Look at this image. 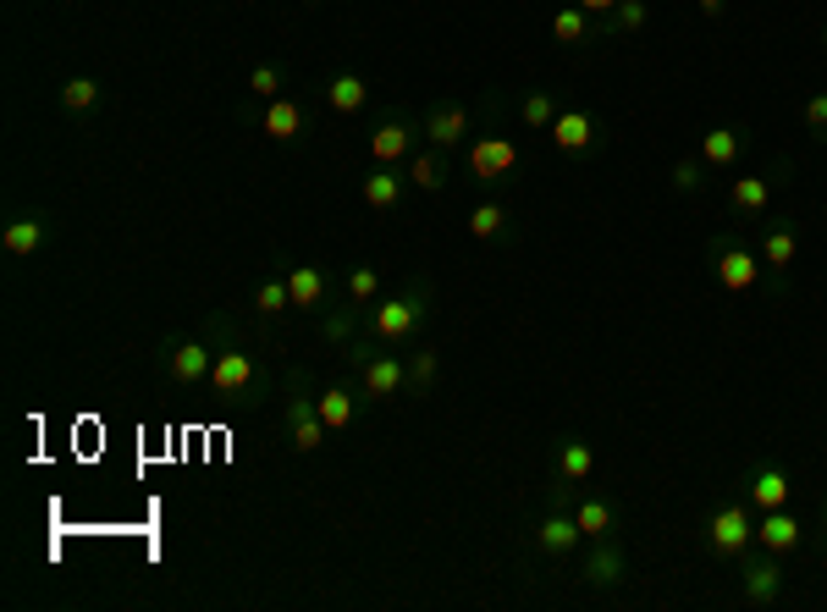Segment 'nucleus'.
Returning a JSON list of instances; mask_svg holds the SVG:
<instances>
[{
	"instance_id": "obj_30",
	"label": "nucleus",
	"mask_w": 827,
	"mask_h": 612,
	"mask_svg": "<svg viewBox=\"0 0 827 612\" xmlns=\"http://www.w3.org/2000/svg\"><path fill=\"white\" fill-rule=\"evenodd\" d=\"M794 254H800V238H794V227L783 221V227H767V238H761V265H772V270H789L794 265Z\"/></svg>"
},
{
	"instance_id": "obj_3",
	"label": "nucleus",
	"mask_w": 827,
	"mask_h": 612,
	"mask_svg": "<svg viewBox=\"0 0 827 612\" xmlns=\"http://www.w3.org/2000/svg\"><path fill=\"white\" fill-rule=\"evenodd\" d=\"M750 541H756V524H750L745 503H723V508L707 519V552H712V557L739 563V557L750 552Z\"/></svg>"
},
{
	"instance_id": "obj_32",
	"label": "nucleus",
	"mask_w": 827,
	"mask_h": 612,
	"mask_svg": "<svg viewBox=\"0 0 827 612\" xmlns=\"http://www.w3.org/2000/svg\"><path fill=\"white\" fill-rule=\"evenodd\" d=\"M254 310H259L265 321H276V315H288V310H293V292H288V276H282V281H276V276H270V281H259V292H254Z\"/></svg>"
},
{
	"instance_id": "obj_5",
	"label": "nucleus",
	"mask_w": 827,
	"mask_h": 612,
	"mask_svg": "<svg viewBox=\"0 0 827 612\" xmlns=\"http://www.w3.org/2000/svg\"><path fill=\"white\" fill-rule=\"evenodd\" d=\"M739 590L750 607H772L783 596V557L772 552H745L739 557Z\"/></svg>"
},
{
	"instance_id": "obj_28",
	"label": "nucleus",
	"mask_w": 827,
	"mask_h": 612,
	"mask_svg": "<svg viewBox=\"0 0 827 612\" xmlns=\"http://www.w3.org/2000/svg\"><path fill=\"white\" fill-rule=\"evenodd\" d=\"M315 408H321L326 430H348V425L359 419V397H353L348 386H326V392L315 397Z\"/></svg>"
},
{
	"instance_id": "obj_40",
	"label": "nucleus",
	"mask_w": 827,
	"mask_h": 612,
	"mask_svg": "<svg viewBox=\"0 0 827 612\" xmlns=\"http://www.w3.org/2000/svg\"><path fill=\"white\" fill-rule=\"evenodd\" d=\"M331 343H353V332H359V321H353V310H342V315H326V326H321Z\"/></svg>"
},
{
	"instance_id": "obj_29",
	"label": "nucleus",
	"mask_w": 827,
	"mask_h": 612,
	"mask_svg": "<svg viewBox=\"0 0 827 612\" xmlns=\"http://www.w3.org/2000/svg\"><path fill=\"white\" fill-rule=\"evenodd\" d=\"M442 155H447V149H436V143L426 149V155H414V161H408V183L426 188V194L447 188V161H442Z\"/></svg>"
},
{
	"instance_id": "obj_22",
	"label": "nucleus",
	"mask_w": 827,
	"mask_h": 612,
	"mask_svg": "<svg viewBox=\"0 0 827 612\" xmlns=\"http://www.w3.org/2000/svg\"><path fill=\"white\" fill-rule=\"evenodd\" d=\"M574 519H580L585 541H607V535H618V508H613L607 497H580V503H574Z\"/></svg>"
},
{
	"instance_id": "obj_31",
	"label": "nucleus",
	"mask_w": 827,
	"mask_h": 612,
	"mask_svg": "<svg viewBox=\"0 0 827 612\" xmlns=\"http://www.w3.org/2000/svg\"><path fill=\"white\" fill-rule=\"evenodd\" d=\"M519 122H524V127H535V132H546L551 122H558V100H551L546 89H529V94H524V105H519Z\"/></svg>"
},
{
	"instance_id": "obj_4",
	"label": "nucleus",
	"mask_w": 827,
	"mask_h": 612,
	"mask_svg": "<svg viewBox=\"0 0 827 612\" xmlns=\"http://www.w3.org/2000/svg\"><path fill=\"white\" fill-rule=\"evenodd\" d=\"M210 386H216V397L243 403V397L259 386V365H254V354H248V348H221V354H216V370H210Z\"/></svg>"
},
{
	"instance_id": "obj_20",
	"label": "nucleus",
	"mask_w": 827,
	"mask_h": 612,
	"mask_svg": "<svg viewBox=\"0 0 827 612\" xmlns=\"http://www.w3.org/2000/svg\"><path fill=\"white\" fill-rule=\"evenodd\" d=\"M772 177H778V172H767V177H734V183H729V205H734L739 216H767V205H772Z\"/></svg>"
},
{
	"instance_id": "obj_12",
	"label": "nucleus",
	"mask_w": 827,
	"mask_h": 612,
	"mask_svg": "<svg viewBox=\"0 0 827 612\" xmlns=\"http://www.w3.org/2000/svg\"><path fill=\"white\" fill-rule=\"evenodd\" d=\"M210 370H216V354L205 348V343H172L166 348V376L177 381V386H199V381H210Z\"/></svg>"
},
{
	"instance_id": "obj_44",
	"label": "nucleus",
	"mask_w": 827,
	"mask_h": 612,
	"mask_svg": "<svg viewBox=\"0 0 827 612\" xmlns=\"http://www.w3.org/2000/svg\"><path fill=\"white\" fill-rule=\"evenodd\" d=\"M822 34H827V28H822Z\"/></svg>"
},
{
	"instance_id": "obj_42",
	"label": "nucleus",
	"mask_w": 827,
	"mask_h": 612,
	"mask_svg": "<svg viewBox=\"0 0 827 612\" xmlns=\"http://www.w3.org/2000/svg\"><path fill=\"white\" fill-rule=\"evenodd\" d=\"M696 7H701L707 18H723V12H729V0H696Z\"/></svg>"
},
{
	"instance_id": "obj_25",
	"label": "nucleus",
	"mask_w": 827,
	"mask_h": 612,
	"mask_svg": "<svg viewBox=\"0 0 827 612\" xmlns=\"http://www.w3.org/2000/svg\"><path fill=\"white\" fill-rule=\"evenodd\" d=\"M403 188H408V177H397L392 166H375V172L364 177V205H370V210H397V205H403Z\"/></svg>"
},
{
	"instance_id": "obj_16",
	"label": "nucleus",
	"mask_w": 827,
	"mask_h": 612,
	"mask_svg": "<svg viewBox=\"0 0 827 612\" xmlns=\"http://www.w3.org/2000/svg\"><path fill=\"white\" fill-rule=\"evenodd\" d=\"M546 132H551V143H558L563 155H585L591 138H596V116L591 111H558V122H551Z\"/></svg>"
},
{
	"instance_id": "obj_41",
	"label": "nucleus",
	"mask_w": 827,
	"mask_h": 612,
	"mask_svg": "<svg viewBox=\"0 0 827 612\" xmlns=\"http://www.w3.org/2000/svg\"><path fill=\"white\" fill-rule=\"evenodd\" d=\"M574 7H580V12H591V18H602V23H607V18H613V7H618V0H574Z\"/></svg>"
},
{
	"instance_id": "obj_6",
	"label": "nucleus",
	"mask_w": 827,
	"mask_h": 612,
	"mask_svg": "<svg viewBox=\"0 0 827 612\" xmlns=\"http://www.w3.org/2000/svg\"><path fill=\"white\" fill-rule=\"evenodd\" d=\"M712 259H718V281H723L729 292H750V287L761 281V254L745 249V243H734V238H718V243H712Z\"/></svg>"
},
{
	"instance_id": "obj_33",
	"label": "nucleus",
	"mask_w": 827,
	"mask_h": 612,
	"mask_svg": "<svg viewBox=\"0 0 827 612\" xmlns=\"http://www.w3.org/2000/svg\"><path fill=\"white\" fill-rule=\"evenodd\" d=\"M436 376H442V359H436V348H431V343H420V348H414V359H408V392L436 386Z\"/></svg>"
},
{
	"instance_id": "obj_11",
	"label": "nucleus",
	"mask_w": 827,
	"mask_h": 612,
	"mask_svg": "<svg viewBox=\"0 0 827 612\" xmlns=\"http://www.w3.org/2000/svg\"><path fill=\"white\" fill-rule=\"evenodd\" d=\"M580 579H585L591 590H613V585H624V546H618V535L591 541V552H585V563H580Z\"/></svg>"
},
{
	"instance_id": "obj_24",
	"label": "nucleus",
	"mask_w": 827,
	"mask_h": 612,
	"mask_svg": "<svg viewBox=\"0 0 827 612\" xmlns=\"http://www.w3.org/2000/svg\"><path fill=\"white\" fill-rule=\"evenodd\" d=\"M602 28H607V23H596V18L580 12V7H563L558 18H551V39H558V45H591Z\"/></svg>"
},
{
	"instance_id": "obj_10",
	"label": "nucleus",
	"mask_w": 827,
	"mask_h": 612,
	"mask_svg": "<svg viewBox=\"0 0 827 612\" xmlns=\"http://www.w3.org/2000/svg\"><path fill=\"white\" fill-rule=\"evenodd\" d=\"M288 436H293L299 452H315V447L326 441V419H321L315 397H304V376H299V386H293V397H288Z\"/></svg>"
},
{
	"instance_id": "obj_21",
	"label": "nucleus",
	"mask_w": 827,
	"mask_h": 612,
	"mask_svg": "<svg viewBox=\"0 0 827 612\" xmlns=\"http://www.w3.org/2000/svg\"><path fill=\"white\" fill-rule=\"evenodd\" d=\"M789 475L778 470V464H756V475H750V503L767 513V508H789Z\"/></svg>"
},
{
	"instance_id": "obj_13",
	"label": "nucleus",
	"mask_w": 827,
	"mask_h": 612,
	"mask_svg": "<svg viewBox=\"0 0 827 612\" xmlns=\"http://www.w3.org/2000/svg\"><path fill=\"white\" fill-rule=\"evenodd\" d=\"M800 541H805V530H800V519H794L789 508H767V513H761V524H756V546H761V552L789 557V552H800Z\"/></svg>"
},
{
	"instance_id": "obj_23",
	"label": "nucleus",
	"mask_w": 827,
	"mask_h": 612,
	"mask_svg": "<svg viewBox=\"0 0 827 612\" xmlns=\"http://www.w3.org/2000/svg\"><path fill=\"white\" fill-rule=\"evenodd\" d=\"M7 254L12 259H34L39 249H45V216H18V221H7Z\"/></svg>"
},
{
	"instance_id": "obj_26",
	"label": "nucleus",
	"mask_w": 827,
	"mask_h": 612,
	"mask_svg": "<svg viewBox=\"0 0 827 612\" xmlns=\"http://www.w3.org/2000/svg\"><path fill=\"white\" fill-rule=\"evenodd\" d=\"M502 232H508V199L491 194V199H480V205L469 210V238H475V243H497Z\"/></svg>"
},
{
	"instance_id": "obj_7",
	"label": "nucleus",
	"mask_w": 827,
	"mask_h": 612,
	"mask_svg": "<svg viewBox=\"0 0 827 612\" xmlns=\"http://www.w3.org/2000/svg\"><path fill=\"white\" fill-rule=\"evenodd\" d=\"M359 386L370 403H392L397 392H408V365L397 354H364L359 359Z\"/></svg>"
},
{
	"instance_id": "obj_14",
	"label": "nucleus",
	"mask_w": 827,
	"mask_h": 612,
	"mask_svg": "<svg viewBox=\"0 0 827 612\" xmlns=\"http://www.w3.org/2000/svg\"><path fill=\"white\" fill-rule=\"evenodd\" d=\"M745 149H750V132H745V127H712V132H701V161H707L712 172H734Z\"/></svg>"
},
{
	"instance_id": "obj_34",
	"label": "nucleus",
	"mask_w": 827,
	"mask_h": 612,
	"mask_svg": "<svg viewBox=\"0 0 827 612\" xmlns=\"http://www.w3.org/2000/svg\"><path fill=\"white\" fill-rule=\"evenodd\" d=\"M375 298H381V270L375 265H353L348 270V303L353 310H370Z\"/></svg>"
},
{
	"instance_id": "obj_27",
	"label": "nucleus",
	"mask_w": 827,
	"mask_h": 612,
	"mask_svg": "<svg viewBox=\"0 0 827 612\" xmlns=\"http://www.w3.org/2000/svg\"><path fill=\"white\" fill-rule=\"evenodd\" d=\"M364 100H370V83H364L359 72H337V78L326 83V105H331V111H342V116L364 111Z\"/></svg>"
},
{
	"instance_id": "obj_18",
	"label": "nucleus",
	"mask_w": 827,
	"mask_h": 612,
	"mask_svg": "<svg viewBox=\"0 0 827 612\" xmlns=\"http://www.w3.org/2000/svg\"><path fill=\"white\" fill-rule=\"evenodd\" d=\"M288 292H293V310H321L331 298V276L321 265H293L288 270Z\"/></svg>"
},
{
	"instance_id": "obj_8",
	"label": "nucleus",
	"mask_w": 827,
	"mask_h": 612,
	"mask_svg": "<svg viewBox=\"0 0 827 612\" xmlns=\"http://www.w3.org/2000/svg\"><path fill=\"white\" fill-rule=\"evenodd\" d=\"M436 149H458L469 132H475V111L464 105V100H436L431 111H426V127H420Z\"/></svg>"
},
{
	"instance_id": "obj_38",
	"label": "nucleus",
	"mask_w": 827,
	"mask_h": 612,
	"mask_svg": "<svg viewBox=\"0 0 827 612\" xmlns=\"http://www.w3.org/2000/svg\"><path fill=\"white\" fill-rule=\"evenodd\" d=\"M248 89H254V100H276V94H282V67L259 61V67L248 72Z\"/></svg>"
},
{
	"instance_id": "obj_36",
	"label": "nucleus",
	"mask_w": 827,
	"mask_h": 612,
	"mask_svg": "<svg viewBox=\"0 0 827 612\" xmlns=\"http://www.w3.org/2000/svg\"><path fill=\"white\" fill-rule=\"evenodd\" d=\"M707 172H712V166H707L701 155H684V161L673 166V194H701V188H707Z\"/></svg>"
},
{
	"instance_id": "obj_43",
	"label": "nucleus",
	"mask_w": 827,
	"mask_h": 612,
	"mask_svg": "<svg viewBox=\"0 0 827 612\" xmlns=\"http://www.w3.org/2000/svg\"><path fill=\"white\" fill-rule=\"evenodd\" d=\"M822 541H827V503H822Z\"/></svg>"
},
{
	"instance_id": "obj_19",
	"label": "nucleus",
	"mask_w": 827,
	"mask_h": 612,
	"mask_svg": "<svg viewBox=\"0 0 827 612\" xmlns=\"http://www.w3.org/2000/svg\"><path fill=\"white\" fill-rule=\"evenodd\" d=\"M304 122H310V116H304V105H299V100H282V94H276V100L265 105V116H259V132H265V138H276V143H288V138H299V132H304Z\"/></svg>"
},
{
	"instance_id": "obj_17",
	"label": "nucleus",
	"mask_w": 827,
	"mask_h": 612,
	"mask_svg": "<svg viewBox=\"0 0 827 612\" xmlns=\"http://www.w3.org/2000/svg\"><path fill=\"white\" fill-rule=\"evenodd\" d=\"M408 149H414V122H403V116H392V122H381V127L370 132V155H375L381 166H397Z\"/></svg>"
},
{
	"instance_id": "obj_9",
	"label": "nucleus",
	"mask_w": 827,
	"mask_h": 612,
	"mask_svg": "<svg viewBox=\"0 0 827 612\" xmlns=\"http://www.w3.org/2000/svg\"><path fill=\"white\" fill-rule=\"evenodd\" d=\"M580 541H585V530H580L574 508H546V519L535 524V546H540V557H574V552H580Z\"/></svg>"
},
{
	"instance_id": "obj_39",
	"label": "nucleus",
	"mask_w": 827,
	"mask_h": 612,
	"mask_svg": "<svg viewBox=\"0 0 827 612\" xmlns=\"http://www.w3.org/2000/svg\"><path fill=\"white\" fill-rule=\"evenodd\" d=\"M800 116H805V132H811V138H822V143H827V89H822V94H811V100H805V111H800Z\"/></svg>"
},
{
	"instance_id": "obj_15",
	"label": "nucleus",
	"mask_w": 827,
	"mask_h": 612,
	"mask_svg": "<svg viewBox=\"0 0 827 612\" xmlns=\"http://www.w3.org/2000/svg\"><path fill=\"white\" fill-rule=\"evenodd\" d=\"M551 470H558V481H569V486H585L596 475V447L585 436H563L558 452H551Z\"/></svg>"
},
{
	"instance_id": "obj_2",
	"label": "nucleus",
	"mask_w": 827,
	"mask_h": 612,
	"mask_svg": "<svg viewBox=\"0 0 827 612\" xmlns=\"http://www.w3.org/2000/svg\"><path fill=\"white\" fill-rule=\"evenodd\" d=\"M469 177L480 183V188H508L513 177H519V143L508 138V132H480L475 143H469Z\"/></svg>"
},
{
	"instance_id": "obj_1",
	"label": "nucleus",
	"mask_w": 827,
	"mask_h": 612,
	"mask_svg": "<svg viewBox=\"0 0 827 612\" xmlns=\"http://www.w3.org/2000/svg\"><path fill=\"white\" fill-rule=\"evenodd\" d=\"M426 321H431V287L426 281H408L397 298H386V303H375V310H370V337L375 343H408Z\"/></svg>"
},
{
	"instance_id": "obj_37",
	"label": "nucleus",
	"mask_w": 827,
	"mask_h": 612,
	"mask_svg": "<svg viewBox=\"0 0 827 612\" xmlns=\"http://www.w3.org/2000/svg\"><path fill=\"white\" fill-rule=\"evenodd\" d=\"M94 100H100V83H94V78H72V83L61 89V111H72V116L94 111Z\"/></svg>"
},
{
	"instance_id": "obj_35",
	"label": "nucleus",
	"mask_w": 827,
	"mask_h": 612,
	"mask_svg": "<svg viewBox=\"0 0 827 612\" xmlns=\"http://www.w3.org/2000/svg\"><path fill=\"white\" fill-rule=\"evenodd\" d=\"M651 23V12H645V0H618V7H613V18H607V34H640Z\"/></svg>"
}]
</instances>
